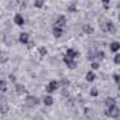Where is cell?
Instances as JSON below:
<instances>
[{"label": "cell", "mask_w": 120, "mask_h": 120, "mask_svg": "<svg viewBox=\"0 0 120 120\" xmlns=\"http://www.w3.org/2000/svg\"><path fill=\"white\" fill-rule=\"evenodd\" d=\"M62 33H64V30H62L61 27H58V26H54V28H52V34H54V37H55V38H59V37H62Z\"/></svg>", "instance_id": "ba28073f"}, {"label": "cell", "mask_w": 120, "mask_h": 120, "mask_svg": "<svg viewBox=\"0 0 120 120\" xmlns=\"http://www.w3.org/2000/svg\"><path fill=\"white\" fill-rule=\"evenodd\" d=\"M65 56H68V58H71V59H75V58H78V56H79V52H78L76 49L68 48V49H67V54H65Z\"/></svg>", "instance_id": "52a82bcc"}, {"label": "cell", "mask_w": 120, "mask_h": 120, "mask_svg": "<svg viewBox=\"0 0 120 120\" xmlns=\"http://www.w3.org/2000/svg\"><path fill=\"white\" fill-rule=\"evenodd\" d=\"M113 61H114V64L120 65V54H116V55H114V58H113Z\"/></svg>", "instance_id": "603a6c76"}, {"label": "cell", "mask_w": 120, "mask_h": 120, "mask_svg": "<svg viewBox=\"0 0 120 120\" xmlns=\"http://www.w3.org/2000/svg\"><path fill=\"white\" fill-rule=\"evenodd\" d=\"M117 119H119V120H120V116H119V117H117Z\"/></svg>", "instance_id": "1f68e13d"}, {"label": "cell", "mask_w": 120, "mask_h": 120, "mask_svg": "<svg viewBox=\"0 0 120 120\" xmlns=\"http://www.w3.org/2000/svg\"><path fill=\"white\" fill-rule=\"evenodd\" d=\"M85 79H86V82H93V81L96 79L95 72H93V71H88V72H86V75H85Z\"/></svg>", "instance_id": "9c48e42d"}, {"label": "cell", "mask_w": 120, "mask_h": 120, "mask_svg": "<svg viewBox=\"0 0 120 120\" xmlns=\"http://www.w3.org/2000/svg\"><path fill=\"white\" fill-rule=\"evenodd\" d=\"M98 95H99V90H98L96 88H92V89H90V96H93V98H96Z\"/></svg>", "instance_id": "7402d4cb"}, {"label": "cell", "mask_w": 120, "mask_h": 120, "mask_svg": "<svg viewBox=\"0 0 120 120\" xmlns=\"http://www.w3.org/2000/svg\"><path fill=\"white\" fill-rule=\"evenodd\" d=\"M85 113H86V116H88V117H89V116H90V113H92V112H90V109H85Z\"/></svg>", "instance_id": "f546056e"}, {"label": "cell", "mask_w": 120, "mask_h": 120, "mask_svg": "<svg viewBox=\"0 0 120 120\" xmlns=\"http://www.w3.org/2000/svg\"><path fill=\"white\" fill-rule=\"evenodd\" d=\"M55 26L64 28V27L67 26V17H65V16H58V19H56V21H55Z\"/></svg>", "instance_id": "8992f818"}, {"label": "cell", "mask_w": 120, "mask_h": 120, "mask_svg": "<svg viewBox=\"0 0 120 120\" xmlns=\"http://www.w3.org/2000/svg\"><path fill=\"white\" fill-rule=\"evenodd\" d=\"M113 81H114V82H116V83H120V76H119V75H116V74H114V75H113Z\"/></svg>", "instance_id": "4316f807"}, {"label": "cell", "mask_w": 120, "mask_h": 120, "mask_svg": "<svg viewBox=\"0 0 120 120\" xmlns=\"http://www.w3.org/2000/svg\"><path fill=\"white\" fill-rule=\"evenodd\" d=\"M103 6L105 7H109V2H103Z\"/></svg>", "instance_id": "4dcf8cb0"}, {"label": "cell", "mask_w": 120, "mask_h": 120, "mask_svg": "<svg viewBox=\"0 0 120 120\" xmlns=\"http://www.w3.org/2000/svg\"><path fill=\"white\" fill-rule=\"evenodd\" d=\"M105 106H106V109L114 107V106H116V100H114L113 98H107V99L105 100Z\"/></svg>", "instance_id": "30bf717a"}, {"label": "cell", "mask_w": 120, "mask_h": 120, "mask_svg": "<svg viewBox=\"0 0 120 120\" xmlns=\"http://www.w3.org/2000/svg\"><path fill=\"white\" fill-rule=\"evenodd\" d=\"M83 31L86 34H93V27L90 24H83Z\"/></svg>", "instance_id": "2e32d148"}, {"label": "cell", "mask_w": 120, "mask_h": 120, "mask_svg": "<svg viewBox=\"0 0 120 120\" xmlns=\"http://www.w3.org/2000/svg\"><path fill=\"white\" fill-rule=\"evenodd\" d=\"M0 85H2V93H6L7 92V82H6V79H2Z\"/></svg>", "instance_id": "e0dca14e"}, {"label": "cell", "mask_w": 120, "mask_h": 120, "mask_svg": "<svg viewBox=\"0 0 120 120\" xmlns=\"http://www.w3.org/2000/svg\"><path fill=\"white\" fill-rule=\"evenodd\" d=\"M47 52H48V51H47L45 47H40V48H38V54H40V56H45Z\"/></svg>", "instance_id": "d6986e66"}, {"label": "cell", "mask_w": 120, "mask_h": 120, "mask_svg": "<svg viewBox=\"0 0 120 120\" xmlns=\"http://www.w3.org/2000/svg\"><path fill=\"white\" fill-rule=\"evenodd\" d=\"M62 85H64V86H69V81H67V79H62Z\"/></svg>", "instance_id": "f1b7e54d"}, {"label": "cell", "mask_w": 120, "mask_h": 120, "mask_svg": "<svg viewBox=\"0 0 120 120\" xmlns=\"http://www.w3.org/2000/svg\"><path fill=\"white\" fill-rule=\"evenodd\" d=\"M9 81H10V82H16V75L10 74V75H9Z\"/></svg>", "instance_id": "83f0119b"}, {"label": "cell", "mask_w": 120, "mask_h": 120, "mask_svg": "<svg viewBox=\"0 0 120 120\" xmlns=\"http://www.w3.org/2000/svg\"><path fill=\"white\" fill-rule=\"evenodd\" d=\"M42 6H44V2H34V7H37V9L42 7Z\"/></svg>", "instance_id": "484cf974"}, {"label": "cell", "mask_w": 120, "mask_h": 120, "mask_svg": "<svg viewBox=\"0 0 120 120\" xmlns=\"http://www.w3.org/2000/svg\"><path fill=\"white\" fill-rule=\"evenodd\" d=\"M64 62L67 64V67H68L69 69H75V68L78 67V62L75 61V59H71V58H68V56H64Z\"/></svg>", "instance_id": "277c9868"}, {"label": "cell", "mask_w": 120, "mask_h": 120, "mask_svg": "<svg viewBox=\"0 0 120 120\" xmlns=\"http://www.w3.org/2000/svg\"><path fill=\"white\" fill-rule=\"evenodd\" d=\"M42 102H44L45 106H52V103H54V98H52L51 95H47V96H44Z\"/></svg>", "instance_id": "8fae6325"}, {"label": "cell", "mask_w": 120, "mask_h": 120, "mask_svg": "<svg viewBox=\"0 0 120 120\" xmlns=\"http://www.w3.org/2000/svg\"><path fill=\"white\" fill-rule=\"evenodd\" d=\"M107 33H112V34L116 33V26L112 21H107Z\"/></svg>", "instance_id": "9a60e30c"}, {"label": "cell", "mask_w": 120, "mask_h": 120, "mask_svg": "<svg viewBox=\"0 0 120 120\" xmlns=\"http://www.w3.org/2000/svg\"><path fill=\"white\" fill-rule=\"evenodd\" d=\"M96 58H98V59H103V58H105V52H103V51L96 52Z\"/></svg>", "instance_id": "d4e9b609"}, {"label": "cell", "mask_w": 120, "mask_h": 120, "mask_svg": "<svg viewBox=\"0 0 120 120\" xmlns=\"http://www.w3.org/2000/svg\"><path fill=\"white\" fill-rule=\"evenodd\" d=\"M99 26H100V28H102V31H105V33H107V21H102V20H100V23H99Z\"/></svg>", "instance_id": "ac0fdd59"}, {"label": "cell", "mask_w": 120, "mask_h": 120, "mask_svg": "<svg viewBox=\"0 0 120 120\" xmlns=\"http://www.w3.org/2000/svg\"><path fill=\"white\" fill-rule=\"evenodd\" d=\"M95 58H96V56H95V54H93L92 51H89V52H88V59L93 62V59H95Z\"/></svg>", "instance_id": "cb8c5ba5"}, {"label": "cell", "mask_w": 120, "mask_h": 120, "mask_svg": "<svg viewBox=\"0 0 120 120\" xmlns=\"http://www.w3.org/2000/svg\"><path fill=\"white\" fill-rule=\"evenodd\" d=\"M16 92H17L19 95L24 93V92H26V86H24V85H21V83H16Z\"/></svg>", "instance_id": "5bb4252c"}, {"label": "cell", "mask_w": 120, "mask_h": 120, "mask_svg": "<svg viewBox=\"0 0 120 120\" xmlns=\"http://www.w3.org/2000/svg\"><path fill=\"white\" fill-rule=\"evenodd\" d=\"M109 48H110V51H112V52H117V51L120 49V42H117V41H113V42H110Z\"/></svg>", "instance_id": "7c38bea8"}, {"label": "cell", "mask_w": 120, "mask_h": 120, "mask_svg": "<svg viewBox=\"0 0 120 120\" xmlns=\"http://www.w3.org/2000/svg\"><path fill=\"white\" fill-rule=\"evenodd\" d=\"M119 20H120V14H119Z\"/></svg>", "instance_id": "d6a6232c"}, {"label": "cell", "mask_w": 120, "mask_h": 120, "mask_svg": "<svg viewBox=\"0 0 120 120\" xmlns=\"http://www.w3.org/2000/svg\"><path fill=\"white\" fill-rule=\"evenodd\" d=\"M90 68H92L93 71H96V69H99V68H100V64H99V62H96V61H93V62H90Z\"/></svg>", "instance_id": "44dd1931"}, {"label": "cell", "mask_w": 120, "mask_h": 120, "mask_svg": "<svg viewBox=\"0 0 120 120\" xmlns=\"http://www.w3.org/2000/svg\"><path fill=\"white\" fill-rule=\"evenodd\" d=\"M107 117H119L120 116V109L117 107V106H114V107H110V109H106L105 112H103Z\"/></svg>", "instance_id": "7a4b0ae2"}, {"label": "cell", "mask_w": 120, "mask_h": 120, "mask_svg": "<svg viewBox=\"0 0 120 120\" xmlns=\"http://www.w3.org/2000/svg\"><path fill=\"white\" fill-rule=\"evenodd\" d=\"M27 102H28V105H38L40 103V99L38 98H35V96H28L27 98Z\"/></svg>", "instance_id": "4fadbf2b"}, {"label": "cell", "mask_w": 120, "mask_h": 120, "mask_svg": "<svg viewBox=\"0 0 120 120\" xmlns=\"http://www.w3.org/2000/svg\"><path fill=\"white\" fill-rule=\"evenodd\" d=\"M68 11H71V13H75V11H76V3H75V2L68 6Z\"/></svg>", "instance_id": "ffe728a7"}, {"label": "cell", "mask_w": 120, "mask_h": 120, "mask_svg": "<svg viewBox=\"0 0 120 120\" xmlns=\"http://www.w3.org/2000/svg\"><path fill=\"white\" fill-rule=\"evenodd\" d=\"M13 21H14V24H16V26L21 27V26H24V23H26V19L23 17V14H21V13H17V14L14 16Z\"/></svg>", "instance_id": "3957f363"}, {"label": "cell", "mask_w": 120, "mask_h": 120, "mask_svg": "<svg viewBox=\"0 0 120 120\" xmlns=\"http://www.w3.org/2000/svg\"><path fill=\"white\" fill-rule=\"evenodd\" d=\"M58 88H59V82L55 81V79H52V81H49V83L45 86V92H47L48 95H51V93H54Z\"/></svg>", "instance_id": "6da1fadb"}, {"label": "cell", "mask_w": 120, "mask_h": 120, "mask_svg": "<svg viewBox=\"0 0 120 120\" xmlns=\"http://www.w3.org/2000/svg\"><path fill=\"white\" fill-rule=\"evenodd\" d=\"M19 41H20L23 45L28 44V42H30V34H28V33H20V35H19Z\"/></svg>", "instance_id": "5b68a950"}]
</instances>
